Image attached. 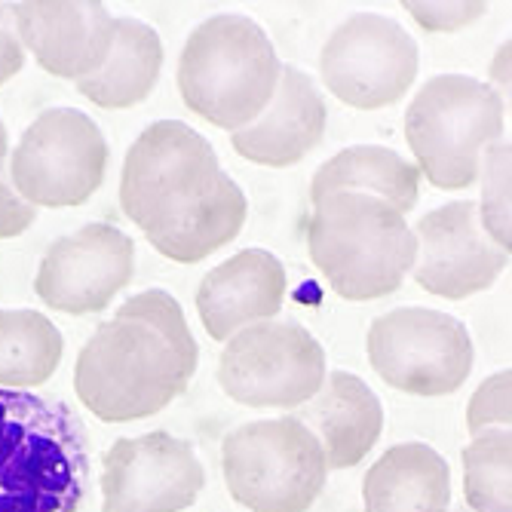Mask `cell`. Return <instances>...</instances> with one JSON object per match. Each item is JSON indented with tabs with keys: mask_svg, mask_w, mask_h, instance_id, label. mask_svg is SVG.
<instances>
[{
	"mask_svg": "<svg viewBox=\"0 0 512 512\" xmlns=\"http://www.w3.org/2000/svg\"><path fill=\"white\" fill-rule=\"evenodd\" d=\"M224 485L249 512H307L329 479L319 439L295 414L252 421L221 442Z\"/></svg>",
	"mask_w": 512,
	"mask_h": 512,
	"instance_id": "cell-6",
	"label": "cell"
},
{
	"mask_svg": "<svg viewBox=\"0 0 512 512\" xmlns=\"http://www.w3.org/2000/svg\"><path fill=\"white\" fill-rule=\"evenodd\" d=\"M200 347L181 304L163 292H138L83 344L74 393L105 424H129L169 408L197 375Z\"/></svg>",
	"mask_w": 512,
	"mask_h": 512,
	"instance_id": "cell-1",
	"label": "cell"
},
{
	"mask_svg": "<svg viewBox=\"0 0 512 512\" xmlns=\"http://www.w3.org/2000/svg\"><path fill=\"white\" fill-rule=\"evenodd\" d=\"M163 71V40L160 34L132 16L114 19V43L96 74L77 80V92L92 105L120 111L145 102Z\"/></svg>",
	"mask_w": 512,
	"mask_h": 512,
	"instance_id": "cell-20",
	"label": "cell"
},
{
	"mask_svg": "<svg viewBox=\"0 0 512 512\" xmlns=\"http://www.w3.org/2000/svg\"><path fill=\"white\" fill-rule=\"evenodd\" d=\"M286 267L267 249H243L212 267L197 289V313L212 341L273 319L286 301Z\"/></svg>",
	"mask_w": 512,
	"mask_h": 512,
	"instance_id": "cell-16",
	"label": "cell"
},
{
	"mask_svg": "<svg viewBox=\"0 0 512 512\" xmlns=\"http://www.w3.org/2000/svg\"><path fill=\"white\" fill-rule=\"evenodd\" d=\"M325 117L316 83L295 65H283L270 105L249 126L230 132V145L249 163L286 169L322 142Z\"/></svg>",
	"mask_w": 512,
	"mask_h": 512,
	"instance_id": "cell-17",
	"label": "cell"
},
{
	"mask_svg": "<svg viewBox=\"0 0 512 512\" xmlns=\"http://www.w3.org/2000/svg\"><path fill=\"white\" fill-rule=\"evenodd\" d=\"M34 218H37V209L16 194V188L4 172L0 175V240L22 237L34 224Z\"/></svg>",
	"mask_w": 512,
	"mask_h": 512,
	"instance_id": "cell-28",
	"label": "cell"
},
{
	"mask_svg": "<svg viewBox=\"0 0 512 512\" xmlns=\"http://www.w3.org/2000/svg\"><path fill=\"white\" fill-rule=\"evenodd\" d=\"M417 43L390 16L356 13L344 19L319 53V74L329 92L356 108H390L411 89L417 77Z\"/></svg>",
	"mask_w": 512,
	"mask_h": 512,
	"instance_id": "cell-11",
	"label": "cell"
},
{
	"mask_svg": "<svg viewBox=\"0 0 512 512\" xmlns=\"http://www.w3.org/2000/svg\"><path fill=\"white\" fill-rule=\"evenodd\" d=\"M108 142L77 108H50L28 123L7 160V178L34 209L83 206L102 188Z\"/></svg>",
	"mask_w": 512,
	"mask_h": 512,
	"instance_id": "cell-8",
	"label": "cell"
},
{
	"mask_svg": "<svg viewBox=\"0 0 512 512\" xmlns=\"http://www.w3.org/2000/svg\"><path fill=\"white\" fill-rule=\"evenodd\" d=\"M365 347L381 381L424 399L457 393L467 384L476 356L467 325L430 307H399L378 316Z\"/></svg>",
	"mask_w": 512,
	"mask_h": 512,
	"instance_id": "cell-9",
	"label": "cell"
},
{
	"mask_svg": "<svg viewBox=\"0 0 512 512\" xmlns=\"http://www.w3.org/2000/svg\"><path fill=\"white\" fill-rule=\"evenodd\" d=\"M325 375L322 344L298 322L246 325L218 356L221 390L246 408H301L319 393Z\"/></svg>",
	"mask_w": 512,
	"mask_h": 512,
	"instance_id": "cell-10",
	"label": "cell"
},
{
	"mask_svg": "<svg viewBox=\"0 0 512 512\" xmlns=\"http://www.w3.org/2000/svg\"><path fill=\"white\" fill-rule=\"evenodd\" d=\"M463 497L473 512H512V436L509 430H485L460 451Z\"/></svg>",
	"mask_w": 512,
	"mask_h": 512,
	"instance_id": "cell-24",
	"label": "cell"
},
{
	"mask_svg": "<svg viewBox=\"0 0 512 512\" xmlns=\"http://www.w3.org/2000/svg\"><path fill=\"white\" fill-rule=\"evenodd\" d=\"M402 7L424 31H436V34L460 31L488 13V4H476V0H470V4H417V0H408Z\"/></svg>",
	"mask_w": 512,
	"mask_h": 512,
	"instance_id": "cell-27",
	"label": "cell"
},
{
	"mask_svg": "<svg viewBox=\"0 0 512 512\" xmlns=\"http://www.w3.org/2000/svg\"><path fill=\"white\" fill-rule=\"evenodd\" d=\"M279 62L267 31L240 13L200 22L178 59V96L218 129L249 126L273 99Z\"/></svg>",
	"mask_w": 512,
	"mask_h": 512,
	"instance_id": "cell-4",
	"label": "cell"
},
{
	"mask_svg": "<svg viewBox=\"0 0 512 512\" xmlns=\"http://www.w3.org/2000/svg\"><path fill=\"white\" fill-rule=\"evenodd\" d=\"M411 234L417 240L414 283L436 298L463 301L479 295L497 283L509 264V252L485 234L473 200L445 203L427 212Z\"/></svg>",
	"mask_w": 512,
	"mask_h": 512,
	"instance_id": "cell-14",
	"label": "cell"
},
{
	"mask_svg": "<svg viewBox=\"0 0 512 512\" xmlns=\"http://www.w3.org/2000/svg\"><path fill=\"white\" fill-rule=\"evenodd\" d=\"M509 157H512L509 138H500V142H494L485 151L482 166H479L482 200L476 203L485 234L503 252H512V237H509Z\"/></svg>",
	"mask_w": 512,
	"mask_h": 512,
	"instance_id": "cell-25",
	"label": "cell"
},
{
	"mask_svg": "<svg viewBox=\"0 0 512 512\" xmlns=\"http://www.w3.org/2000/svg\"><path fill=\"white\" fill-rule=\"evenodd\" d=\"M7 160H10V138H7V126L0 120V175L7 169Z\"/></svg>",
	"mask_w": 512,
	"mask_h": 512,
	"instance_id": "cell-30",
	"label": "cell"
},
{
	"mask_svg": "<svg viewBox=\"0 0 512 512\" xmlns=\"http://www.w3.org/2000/svg\"><path fill=\"white\" fill-rule=\"evenodd\" d=\"M7 13L25 53L62 80L96 74L114 43V16L105 4H13Z\"/></svg>",
	"mask_w": 512,
	"mask_h": 512,
	"instance_id": "cell-15",
	"label": "cell"
},
{
	"mask_svg": "<svg viewBox=\"0 0 512 512\" xmlns=\"http://www.w3.org/2000/svg\"><path fill=\"white\" fill-rule=\"evenodd\" d=\"M135 276V243L120 227L96 221L56 240L34 276L37 298L59 313L105 310Z\"/></svg>",
	"mask_w": 512,
	"mask_h": 512,
	"instance_id": "cell-13",
	"label": "cell"
},
{
	"mask_svg": "<svg viewBox=\"0 0 512 512\" xmlns=\"http://www.w3.org/2000/svg\"><path fill=\"white\" fill-rule=\"evenodd\" d=\"M500 92L467 74L430 77L405 111V142L421 178L439 191H467L479 181L485 151L503 138Z\"/></svg>",
	"mask_w": 512,
	"mask_h": 512,
	"instance_id": "cell-5",
	"label": "cell"
},
{
	"mask_svg": "<svg viewBox=\"0 0 512 512\" xmlns=\"http://www.w3.org/2000/svg\"><path fill=\"white\" fill-rule=\"evenodd\" d=\"M307 249L335 295L378 301L405 283L417 240L405 215L387 200L341 191L313 203Z\"/></svg>",
	"mask_w": 512,
	"mask_h": 512,
	"instance_id": "cell-3",
	"label": "cell"
},
{
	"mask_svg": "<svg viewBox=\"0 0 512 512\" xmlns=\"http://www.w3.org/2000/svg\"><path fill=\"white\" fill-rule=\"evenodd\" d=\"M295 417L319 439L329 470H350L362 463L384 433L381 399L350 371L325 375L319 393Z\"/></svg>",
	"mask_w": 512,
	"mask_h": 512,
	"instance_id": "cell-18",
	"label": "cell"
},
{
	"mask_svg": "<svg viewBox=\"0 0 512 512\" xmlns=\"http://www.w3.org/2000/svg\"><path fill=\"white\" fill-rule=\"evenodd\" d=\"M368 194L387 200L402 215H408L421 197V172L402 154L378 145H356L325 160L310 184V200L319 203L329 194Z\"/></svg>",
	"mask_w": 512,
	"mask_h": 512,
	"instance_id": "cell-21",
	"label": "cell"
},
{
	"mask_svg": "<svg viewBox=\"0 0 512 512\" xmlns=\"http://www.w3.org/2000/svg\"><path fill=\"white\" fill-rule=\"evenodd\" d=\"M65 338L37 310H0V390H34L56 375Z\"/></svg>",
	"mask_w": 512,
	"mask_h": 512,
	"instance_id": "cell-23",
	"label": "cell"
},
{
	"mask_svg": "<svg viewBox=\"0 0 512 512\" xmlns=\"http://www.w3.org/2000/svg\"><path fill=\"white\" fill-rule=\"evenodd\" d=\"M7 22V4H0V25Z\"/></svg>",
	"mask_w": 512,
	"mask_h": 512,
	"instance_id": "cell-31",
	"label": "cell"
},
{
	"mask_svg": "<svg viewBox=\"0 0 512 512\" xmlns=\"http://www.w3.org/2000/svg\"><path fill=\"white\" fill-rule=\"evenodd\" d=\"M203 485L194 445L166 430L123 436L102 454V512H184Z\"/></svg>",
	"mask_w": 512,
	"mask_h": 512,
	"instance_id": "cell-12",
	"label": "cell"
},
{
	"mask_svg": "<svg viewBox=\"0 0 512 512\" xmlns=\"http://www.w3.org/2000/svg\"><path fill=\"white\" fill-rule=\"evenodd\" d=\"M89 436L77 411L34 390H0V512H80Z\"/></svg>",
	"mask_w": 512,
	"mask_h": 512,
	"instance_id": "cell-2",
	"label": "cell"
},
{
	"mask_svg": "<svg viewBox=\"0 0 512 512\" xmlns=\"http://www.w3.org/2000/svg\"><path fill=\"white\" fill-rule=\"evenodd\" d=\"M221 160L206 138L181 120H157L123 160L120 206L145 237L175 227L218 184Z\"/></svg>",
	"mask_w": 512,
	"mask_h": 512,
	"instance_id": "cell-7",
	"label": "cell"
},
{
	"mask_svg": "<svg viewBox=\"0 0 512 512\" xmlns=\"http://www.w3.org/2000/svg\"><path fill=\"white\" fill-rule=\"evenodd\" d=\"M246 215L249 203L243 188L227 172H221L215 191L197 209H191L163 234L148 237V243L175 264H197L227 243H234L246 224Z\"/></svg>",
	"mask_w": 512,
	"mask_h": 512,
	"instance_id": "cell-22",
	"label": "cell"
},
{
	"mask_svg": "<svg viewBox=\"0 0 512 512\" xmlns=\"http://www.w3.org/2000/svg\"><path fill=\"white\" fill-rule=\"evenodd\" d=\"M362 503L365 512H448V460L427 442L393 445L365 473Z\"/></svg>",
	"mask_w": 512,
	"mask_h": 512,
	"instance_id": "cell-19",
	"label": "cell"
},
{
	"mask_svg": "<svg viewBox=\"0 0 512 512\" xmlns=\"http://www.w3.org/2000/svg\"><path fill=\"white\" fill-rule=\"evenodd\" d=\"M10 19V13H7ZM25 46L13 28V22H4L0 25V86H4L7 80H13L22 68H25Z\"/></svg>",
	"mask_w": 512,
	"mask_h": 512,
	"instance_id": "cell-29",
	"label": "cell"
},
{
	"mask_svg": "<svg viewBox=\"0 0 512 512\" xmlns=\"http://www.w3.org/2000/svg\"><path fill=\"white\" fill-rule=\"evenodd\" d=\"M509 396H512V371L503 368L491 375L467 405V430L470 436H479L485 430H509Z\"/></svg>",
	"mask_w": 512,
	"mask_h": 512,
	"instance_id": "cell-26",
	"label": "cell"
}]
</instances>
